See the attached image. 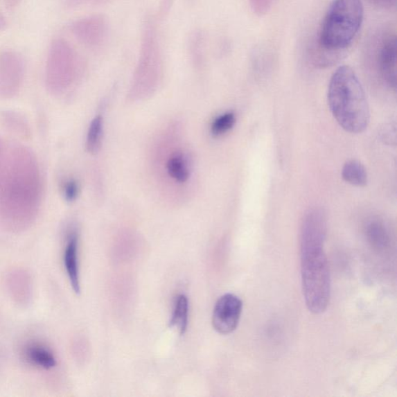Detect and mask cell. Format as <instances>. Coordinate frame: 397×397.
<instances>
[{"mask_svg": "<svg viewBox=\"0 0 397 397\" xmlns=\"http://www.w3.org/2000/svg\"><path fill=\"white\" fill-rule=\"evenodd\" d=\"M327 217L321 208L309 211L303 220L301 233V278L306 305L311 313L327 310L330 298V274L324 243Z\"/></svg>", "mask_w": 397, "mask_h": 397, "instance_id": "cell-1", "label": "cell"}, {"mask_svg": "<svg viewBox=\"0 0 397 397\" xmlns=\"http://www.w3.org/2000/svg\"><path fill=\"white\" fill-rule=\"evenodd\" d=\"M364 17L361 0H334L324 18L318 36V48L324 52L315 58L317 67H328L349 47L362 27Z\"/></svg>", "mask_w": 397, "mask_h": 397, "instance_id": "cell-2", "label": "cell"}, {"mask_svg": "<svg viewBox=\"0 0 397 397\" xmlns=\"http://www.w3.org/2000/svg\"><path fill=\"white\" fill-rule=\"evenodd\" d=\"M328 102L332 115L344 131L360 134L368 127L370 110L367 95L351 67H341L332 75Z\"/></svg>", "mask_w": 397, "mask_h": 397, "instance_id": "cell-3", "label": "cell"}, {"mask_svg": "<svg viewBox=\"0 0 397 397\" xmlns=\"http://www.w3.org/2000/svg\"><path fill=\"white\" fill-rule=\"evenodd\" d=\"M80 57L71 44L56 39L50 45L46 62V80L51 89L68 86L76 76Z\"/></svg>", "mask_w": 397, "mask_h": 397, "instance_id": "cell-4", "label": "cell"}, {"mask_svg": "<svg viewBox=\"0 0 397 397\" xmlns=\"http://www.w3.org/2000/svg\"><path fill=\"white\" fill-rule=\"evenodd\" d=\"M243 303L236 295L227 294L220 297L213 313V326L221 335L236 330L242 313Z\"/></svg>", "mask_w": 397, "mask_h": 397, "instance_id": "cell-5", "label": "cell"}, {"mask_svg": "<svg viewBox=\"0 0 397 397\" xmlns=\"http://www.w3.org/2000/svg\"><path fill=\"white\" fill-rule=\"evenodd\" d=\"M71 30L77 40L90 49L100 48L108 36L107 23L100 16L82 18L71 25Z\"/></svg>", "mask_w": 397, "mask_h": 397, "instance_id": "cell-6", "label": "cell"}, {"mask_svg": "<svg viewBox=\"0 0 397 397\" xmlns=\"http://www.w3.org/2000/svg\"><path fill=\"white\" fill-rule=\"evenodd\" d=\"M24 76V62L15 51L0 53V94H14L21 87Z\"/></svg>", "mask_w": 397, "mask_h": 397, "instance_id": "cell-7", "label": "cell"}, {"mask_svg": "<svg viewBox=\"0 0 397 397\" xmlns=\"http://www.w3.org/2000/svg\"><path fill=\"white\" fill-rule=\"evenodd\" d=\"M376 61L384 82L389 87H396V36L387 33L380 39L376 48Z\"/></svg>", "mask_w": 397, "mask_h": 397, "instance_id": "cell-8", "label": "cell"}, {"mask_svg": "<svg viewBox=\"0 0 397 397\" xmlns=\"http://www.w3.org/2000/svg\"><path fill=\"white\" fill-rule=\"evenodd\" d=\"M64 263L69 278L71 288L77 294H80L79 264H78V236L76 232H71L67 240L64 250Z\"/></svg>", "mask_w": 397, "mask_h": 397, "instance_id": "cell-9", "label": "cell"}, {"mask_svg": "<svg viewBox=\"0 0 397 397\" xmlns=\"http://www.w3.org/2000/svg\"><path fill=\"white\" fill-rule=\"evenodd\" d=\"M342 178L348 184L357 186H366L368 184V174L366 168L361 162L351 160L344 165L342 171Z\"/></svg>", "mask_w": 397, "mask_h": 397, "instance_id": "cell-10", "label": "cell"}, {"mask_svg": "<svg viewBox=\"0 0 397 397\" xmlns=\"http://www.w3.org/2000/svg\"><path fill=\"white\" fill-rule=\"evenodd\" d=\"M366 233L369 242L376 248L384 249L389 242V232L382 221L373 220L369 221L366 227Z\"/></svg>", "mask_w": 397, "mask_h": 397, "instance_id": "cell-11", "label": "cell"}, {"mask_svg": "<svg viewBox=\"0 0 397 397\" xmlns=\"http://www.w3.org/2000/svg\"><path fill=\"white\" fill-rule=\"evenodd\" d=\"M188 303L185 295H179L175 301L170 327H177L180 335H184L188 327Z\"/></svg>", "mask_w": 397, "mask_h": 397, "instance_id": "cell-12", "label": "cell"}, {"mask_svg": "<svg viewBox=\"0 0 397 397\" xmlns=\"http://www.w3.org/2000/svg\"><path fill=\"white\" fill-rule=\"evenodd\" d=\"M27 356L30 361L45 369H50L55 367V358L51 351L41 346L34 344L27 349Z\"/></svg>", "mask_w": 397, "mask_h": 397, "instance_id": "cell-13", "label": "cell"}, {"mask_svg": "<svg viewBox=\"0 0 397 397\" xmlns=\"http://www.w3.org/2000/svg\"><path fill=\"white\" fill-rule=\"evenodd\" d=\"M167 171L173 179L181 184L186 182L190 177L187 162L182 155H174L173 157L169 159Z\"/></svg>", "mask_w": 397, "mask_h": 397, "instance_id": "cell-14", "label": "cell"}, {"mask_svg": "<svg viewBox=\"0 0 397 397\" xmlns=\"http://www.w3.org/2000/svg\"><path fill=\"white\" fill-rule=\"evenodd\" d=\"M103 121L100 116H97L91 123L89 128L87 146L90 152H96L98 150L102 136Z\"/></svg>", "mask_w": 397, "mask_h": 397, "instance_id": "cell-15", "label": "cell"}, {"mask_svg": "<svg viewBox=\"0 0 397 397\" xmlns=\"http://www.w3.org/2000/svg\"><path fill=\"white\" fill-rule=\"evenodd\" d=\"M236 117L232 112L220 115L212 123L211 132L214 136L222 135L233 128L236 125Z\"/></svg>", "mask_w": 397, "mask_h": 397, "instance_id": "cell-16", "label": "cell"}, {"mask_svg": "<svg viewBox=\"0 0 397 397\" xmlns=\"http://www.w3.org/2000/svg\"><path fill=\"white\" fill-rule=\"evenodd\" d=\"M63 194L68 202L76 200L78 195H79V185H78L77 182L74 179H70L64 182Z\"/></svg>", "mask_w": 397, "mask_h": 397, "instance_id": "cell-17", "label": "cell"}, {"mask_svg": "<svg viewBox=\"0 0 397 397\" xmlns=\"http://www.w3.org/2000/svg\"><path fill=\"white\" fill-rule=\"evenodd\" d=\"M254 10L259 15L265 14L271 8L274 0H250Z\"/></svg>", "mask_w": 397, "mask_h": 397, "instance_id": "cell-18", "label": "cell"}, {"mask_svg": "<svg viewBox=\"0 0 397 397\" xmlns=\"http://www.w3.org/2000/svg\"><path fill=\"white\" fill-rule=\"evenodd\" d=\"M108 0H67L69 6H76L84 4H99L107 2Z\"/></svg>", "mask_w": 397, "mask_h": 397, "instance_id": "cell-19", "label": "cell"}, {"mask_svg": "<svg viewBox=\"0 0 397 397\" xmlns=\"http://www.w3.org/2000/svg\"><path fill=\"white\" fill-rule=\"evenodd\" d=\"M371 3L382 8H392L396 0H369Z\"/></svg>", "mask_w": 397, "mask_h": 397, "instance_id": "cell-20", "label": "cell"}, {"mask_svg": "<svg viewBox=\"0 0 397 397\" xmlns=\"http://www.w3.org/2000/svg\"><path fill=\"white\" fill-rule=\"evenodd\" d=\"M21 2V0H4L6 8L10 10L15 9Z\"/></svg>", "mask_w": 397, "mask_h": 397, "instance_id": "cell-21", "label": "cell"}, {"mask_svg": "<svg viewBox=\"0 0 397 397\" xmlns=\"http://www.w3.org/2000/svg\"><path fill=\"white\" fill-rule=\"evenodd\" d=\"M172 0H162L161 8L164 12H166L170 8Z\"/></svg>", "mask_w": 397, "mask_h": 397, "instance_id": "cell-22", "label": "cell"}, {"mask_svg": "<svg viewBox=\"0 0 397 397\" xmlns=\"http://www.w3.org/2000/svg\"><path fill=\"white\" fill-rule=\"evenodd\" d=\"M6 19L3 15L0 14V31L3 30L6 27Z\"/></svg>", "mask_w": 397, "mask_h": 397, "instance_id": "cell-23", "label": "cell"}]
</instances>
